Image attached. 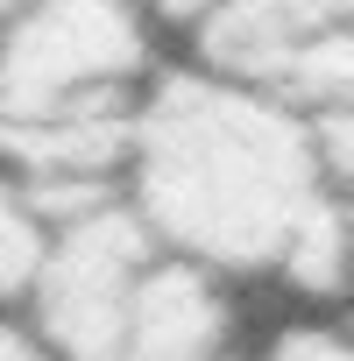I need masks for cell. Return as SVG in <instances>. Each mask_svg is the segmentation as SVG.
<instances>
[{"mask_svg": "<svg viewBox=\"0 0 354 361\" xmlns=\"http://www.w3.org/2000/svg\"><path fill=\"white\" fill-rule=\"evenodd\" d=\"M128 206L213 276H269L312 305L354 290V206L326 185L312 121L255 78L185 64L135 106Z\"/></svg>", "mask_w": 354, "mask_h": 361, "instance_id": "obj_1", "label": "cell"}, {"mask_svg": "<svg viewBox=\"0 0 354 361\" xmlns=\"http://www.w3.org/2000/svg\"><path fill=\"white\" fill-rule=\"evenodd\" d=\"M149 22L142 0H22L0 29V128L142 106L156 78Z\"/></svg>", "mask_w": 354, "mask_h": 361, "instance_id": "obj_2", "label": "cell"}, {"mask_svg": "<svg viewBox=\"0 0 354 361\" xmlns=\"http://www.w3.org/2000/svg\"><path fill=\"white\" fill-rule=\"evenodd\" d=\"M156 255H163V241L142 227V213L128 199H106V206L57 220L43 276L29 290V333L57 361H121L135 290H142Z\"/></svg>", "mask_w": 354, "mask_h": 361, "instance_id": "obj_3", "label": "cell"}, {"mask_svg": "<svg viewBox=\"0 0 354 361\" xmlns=\"http://www.w3.org/2000/svg\"><path fill=\"white\" fill-rule=\"evenodd\" d=\"M227 354H234L227 276H213L206 262H185V255L163 248L149 262L142 290H135L121 361H227Z\"/></svg>", "mask_w": 354, "mask_h": 361, "instance_id": "obj_4", "label": "cell"}, {"mask_svg": "<svg viewBox=\"0 0 354 361\" xmlns=\"http://www.w3.org/2000/svg\"><path fill=\"white\" fill-rule=\"evenodd\" d=\"M319 29H354V0H241L234 15H220L199 36V64L276 85L291 50L312 43Z\"/></svg>", "mask_w": 354, "mask_h": 361, "instance_id": "obj_5", "label": "cell"}, {"mask_svg": "<svg viewBox=\"0 0 354 361\" xmlns=\"http://www.w3.org/2000/svg\"><path fill=\"white\" fill-rule=\"evenodd\" d=\"M43 255H50V220L22 192V177L0 163V312L29 305V290L43 276Z\"/></svg>", "mask_w": 354, "mask_h": 361, "instance_id": "obj_6", "label": "cell"}, {"mask_svg": "<svg viewBox=\"0 0 354 361\" xmlns=\"http://www.w3.org/2000/svg\"><path fill=\"white\" fill-rule=\"evenodd\" d=\"M255 361H354V319L340 312H298L283 326H269Z\"/></svg>", "mask_w": 354, "mask_h": 361, "instance_id": "obj_7", "label": "cell"}, {"mask_svg": "<svg viewBox=\"0 0 354 361\" xmlns=\"http://www.w3.org/2000/svg\"><path fill=\"white\" fill-rule=\"evenodd\" d=\"M241 0H149V15L156 22H170V29H192V36H206L220 15H234Z\"/></svg>", "mask_w": 354, "mask_h": 361, "instance_id": "obj_8", "label": "cell"}, {"mask_svg": "<svg viewBox=\"0 0 354 361\" xmlns=\"http://www.w3.org/2000/svg\"><path fill=\"white\" fill-rule=\"evenodd\" d=\"M0 361H57L29 326H8V319H0Z\"/></svg>", "mask_w": 354, "mask_h": 361, "instance_id": "obj_9", "label": "cell"}, {"mask_svg": "<svg viewBox=\"0 0 354 361\" xmlns=\"http://www.w3.org/2000/svg\"><path fill=\"white\" fill-rule=\"evenodd\" d=\"M142 8H149V0H142Z\"/></svg>", "mask_w": 354, "mask_h": 361, "instance_id": "obj_10", "label": "cell"}, {"mask_svg": "<svg viewBox=\"0 0 354 361\" xmlns=\"http://www.w3.org/2000/svg\"><path fill=\"white\" fill-rule=\"evenodd\" d=\"M227 361H234V354H227Z\"/></svg>", "mask_w": 354, "mask_h": 361, "instance_id": "obj_11", "label": "cell"}]
</instances>
